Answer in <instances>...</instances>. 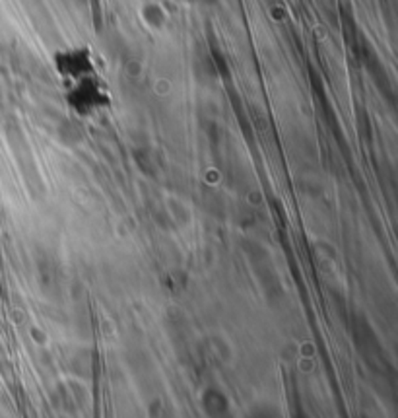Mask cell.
I'll return each mask as SVG.
<instances>
[{"mask_svg": "<svg viewBox=\"0 0 398 418\" xmlns=\"http://www.w3.org/2000/svg\"><path fill=\"white\" fill-rule=\"evenodd\" d=\"M70 105H74L80 113H96L107 104V91L99 76L89 74L76 82H70L69 91Z\"/></svg>", "mask_w": 398, "mask_h": 418, "instance_id": "1", "label": "cell"}, {"mask_svg": "<svg viewBox=\"0 0 398 418\" xmlns=\"http://www.w3.org/2000/svg\"><path fill=\"white\" fill-rule=\"evenodd\" d=\"M55 69L69 84L89 74H96L94 56L88 47H69L59 51L55 55Z\"/></svg>", "mask_w": 398, "mask_h": 418, "instance_id": "2", "label": "cell"}, {"mask_svg": "<svg viewBox=\"0 0 398 418\" xmlns=\"http://www.w3.org/2000/svg\"><path fill=\"white\" fill-rule=\"evenodd\" d=\"M189 2H200V4H210L212 0H189Z\"/></svg>", "mask_w": 398, "mask_h": 418, "instance_id": "3", "label": "cell"}]
</instances>
